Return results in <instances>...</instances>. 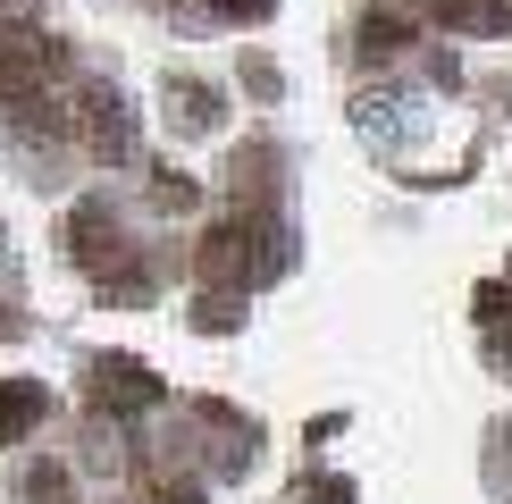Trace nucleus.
Instances as JSON below:
<instances>
[{
    "instance_id": "f257e3e1",
    "label": "nucleus",
    "mask_w": 512,
    "mask_h": 504,
    "mask_svg": "<svg viewBox=\"0 0 512 504\" xmlns=\"http://www.w3.org/2000/svg\"><path fill=\"white\" fill-rule=\"evenodd\" d=\"M277 227H261V219H219V227H202V252H194V261H202V278L210 286H219V294H244L252 278H269V269H277Z\"/></svg>"
},
{
    "instance_id": "423d86ee",
    "label": "nucleus",
    "mask_w": 512,
    "mask_h": 504,
    "mask_svg": "<svg viewBox=\"0 0 512 504\" xmlns=\"http://www.w3.org/2000/svg\"><path fill=\"white\" fill-rule=\"evenodd\" d=\"M412 34H420V17H412V9H395V0H370V9H361V51H370V59L403 51Z\"/></svg>"
},
{
    "instance_id": "f8f14e48",
    "label": "nucleus",
    "mask_w": 512,
    "mask_h": 504,
    "mask_svg": "<svg viewBox=\"0 0 512 504\" xmlns=\"http://www.w3.org/2000/svg\"><path fill=\"white\" fill-rule=\"evenodd\" d=\"M152 504H202L194 479H168V488H152Z\"/></svg>"
},
{
    "instance_id": "6e6552de",
    "label": "nucleus",
    "mask_w": 512,
    "mask_h": 504,
    "mask_svg": "<svg viewBox=\"0 0 512 504\" xmlns=\"http://www.w3.org/2000/svg\"><path fill=\"white\" fill-rule=\"evenodd\" d=\"M17 496H26V504H76V471H68V462H26Z\"/></svg>"
},
{
    "instance_id": "f03ea898",
    "label": "nucleus",
    "mask_w": 512,
    "mask_h": 504,
    "mask_svg": "<svg viewBox=\"0 0 512 504\" xmlns=\"http://www.w3.org/2000/svg\"><path fill=\"white\" fill-rule=\"evenodd\" d=\"M59 236H68V252H76V261L93 269V278L110 286V294H126V286L143 294V261H135V244L118 236L110 202H76V210H68V227H59Z\"/></svg>"
},
{
    "instance_id": "1a4fd4ad",
    "label": "nucleus",
    "mask_w": 512,
    "mask_h": 504,
    "mask_svg": "<svg viewBox=\"0 0 512 504\" xmlns=\"http://www.w3.org/2000/svg\"><path fill=\"white\" fill-rule=\"evenodd\" d=\"M168 101H177V126H219V84L177 76V84H168Z\"/></svg>"
},
{
    "instance_id": "39448f33",
    "label": "nucleus",
    "mask_w": 512,
    "mask_h": 504,
    "mask_svg": "<svg viewBox=\"0 0 512 504\" xmlns=\"http://www.w3.org/2000/svg\"><path fill=\"white\" fill-rule=\"evenodd\" d=\"M42 412H51V395H42L34 378H0V446L34 437V429H42Z\"/></svg>"
},
{
    "instance_id": "ddd939ff",
    "label": "nucleus",
    "mask_w": 512,
    "mask_h": 504,
    "mask_svg": "<svg viewBox=\"0 0 512 504\" xmlns=\"http://www.w3.org/2000/svg\"><path fill=\"white\" fill-rule=\"evenodd\" d=\"M277 0H219V17H269Z\"/></svg>"
},
{
    "instance_id": "4468645a",
    "label": "nucleus",
    "mask_w": 512,
    "mask_h": 504,
    "mask_svg": "<svg viewBox=\"0 0 512 504\" xmlns=\"http://www.w3.org/2000/svg\"><path fill=\"white\" fill-rule=\"evenodd\" d=\"M504 454H512V420H504Z\"/></svg>"
},
{
    "instance_id": "9b49d317",
    "label": "nucleus",
    "mask_w": 512,
    "mask_h": 504,
    "mask_svg": "<svg viewBox=\"0 0 512 504\" xmlns=\"http://www.w3.org/2000/svg\"><path fill=\"white\" fill-rule=\"evenodd\" d=\"M303 504H353L345 479H303Z\"/></svg>"
},
{
    "instance_id": "0eeeda50",
    "label": "nucleus",
    "mask_w": 512,
    "mask_h": 504,
    "mask_svg": "<svg viewBox=\"0 0 512 504\" xmlns=\"http://www.w3.org/2000/svg\"><path fill=\"white\" fill-rule=\"evenodd\" d=\"M429 17H445L454 34H504V0H420Z\"/></svg>"
},
{
    "instance_id": "9d476101",
    "label": "nucleus",
    "mask_w": 512,
    "mask_h": 504,
    "mask_svg": "<svg viewBox=\"0 0 512 504\" xmlns=\"http://www.w3.org/2000/svg\"><path fill=\"white\" fill-rule=\"evenodd\" d=\"M152 194H160L168 210H185V202H194V185H185V177H177V168H160V177H152Z\"/></svg>"
},
{
    "instance_id": "7ed1b4c3",
    "label": "nucleus",
    "mask_w": 512,
    "mask_h": 504,
    "mask_svg": "<svg viewBox=\"0 0 512 504\" xmlns=\"http://www.w3.org/2000/svg\"><path fill=\"white\" fill-rule=\"evenodd\" d=\"M68 135L84 143V152H101V160H126V143H135V126H126V93H118V84H101V76H84L76 93H68Z\"/></svg>"
},
{
    "instance_id": "20e7f679",
    "label": "nucleus",
    "mask_w": 512,
    "mask_h": 504,
    "mask_svg": "<svg viewBox=\"0 0 512 504\" xmlns=\"http://www.w3.org/2000/svg\"><path fill=\"white\" fill-rule=\"evenodd\" d=\"M93 395H101L110 412H126V404H160V378L143 370L135 353H101V362H93Z\"/></svg>"
}]
</instances>
